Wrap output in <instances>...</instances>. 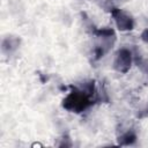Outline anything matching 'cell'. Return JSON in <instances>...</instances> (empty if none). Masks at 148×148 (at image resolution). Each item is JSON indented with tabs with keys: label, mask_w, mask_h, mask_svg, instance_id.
<instances>
[{
	"label": "cell",
	"mask_w": 148,
	"mask_h": 148,
	"mask_svg": "<svg viewBox=\"0 0 148 148\" xmlns=\"http://www.w3.org/2000/svg\"><path fill=\"white\" fill-rule=\"evenodd\" d=\"M71 90L62 98L61 106L72 113H82L95 104L98 99L94 80H87L81 86H71Z\"/></svg>",
	"instance_id": "6da1fadb"
},
{
	"label": "cell",
	"mask_w": 148,
	"mask_h": 148,
	"mask_svg": "<svg viewBox=\"0 0 148 148\" xmlns=\"http://www.w3.org/2000/svg\"><path fill=\"white\" fill-rule=\"evenodd\" d=\"M110 15L113 18L114 24L119 31H131L134 29V27H135L134 18L126 10L118 8V7H111Z\"/></svg>",
	"instance_id": "7a4b0ae2"
},
{
	"label": "cell",
	"mask_w": 148,
	"mask_h": 148,
	"mask_svg": "<svg viewBox=\"0 0 148 148\" xmlns=\"http://www.w3.org/2000/svg\"><path fill=\"white\" fill-rule=\"evenodd\" d=\"M133 64V53L130 49L127 47H121L119 49L116 54H114V59H113V68L119 72V73H127Z\"/></svg>",
	"instance_id": "3957f363"
},
{
	"label": "cell",
	"mask_w": 148,
	"mask_h": 148,
	"mask_svg": "<svg viewBox=\"0 0 148 148\" xmlns=\"http://www.w3.org/2000/svg\"><path fill=\"white\" fill-rule=\"evenodd\" d=\"M20 44H21V38L18 36H14V35L5 36L1 40V51L2 53L9 56L20 47Z\"/></svg>",
	"instance_id": "277c9868"
},
{
	"label": "cell",
	"mask_w": 148,
	"mask_h": 148,
	"mask_svg": "<svg viewBox=\"0 0 148 148\" xmlns=\"http://www.w3.org/2000/svg\"><path fill=\"white\" fill-rule=\"evenodd\" d=\"M136 140H138V135H136L135 131L127 130L126 132L121 133L118 136V145H120V146H132L136 142Z\"/></svg>",
	"instance_id": "5b68a950"
},
{
	"label": "cell",
	"mask_w": 148,
	"mask_h": 148,
	"mask_svg": "<svg viewBox=\"0 0 148 148\" xmlns=\"http://www.w3.org/2000/svg\"><path fill=\"white\" fill-rule=\"evenodd\" d=\"M135 62L138 64V67L141 68L142 72H145L148 75V59L143 58L142 56H140L139 53L135 54Z\"/></svg>",
	"instance_id": "8992f818"
},
{
	"label": "cell",
	"mask_w": 148,
	"mask_h": 148,
	"mask_svg": "<svg viewBox=\"0 0 148 148\" xmlns=\"http://www.w3.org/2000/svg\"><path fill=\"white\" fill-rule=\"evenodd\" d=\"M140 39H141L143 43L148 44V28H146V29L142 30V32H141V35H140Z\"/></svg>",
	"instance_id": "52a82bcc"
},
{
	"label": "cell",
	"mask_w": 148,
	"mask_h": 148,
	"mask_svg": "<svg viewBox=\"0 0 148 148\" xmlns=\"http://www.w3.org/2000/svg\"><path fill=\"white\" fill-rule=\"evenodd\" d=\"M142 117H148V106H147V109L143 110V112L140 114V118H142Z\"/></svg>",
	"instance_id": "ba28073f"
}]
</instances>
